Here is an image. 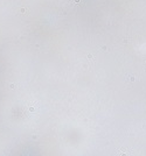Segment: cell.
Here are the masks:
<instances>
[{
  "label": "cell",
  "mask_w": 146,
  "mask_h": 156,
  "mask_svg": "<svg viewBox=\"0 0 146 156\" xmlns=\"http://www.w3.org/2000/svg\"><path fill=\"white\" fill-rule=\"evenodd\" d=\"M132 155H133L132 150L130 149V148H127V147H123V148H120L116 153V156H132Z\"/></svg>",
  "instance_id": "obj_1"
}]
</instances>
